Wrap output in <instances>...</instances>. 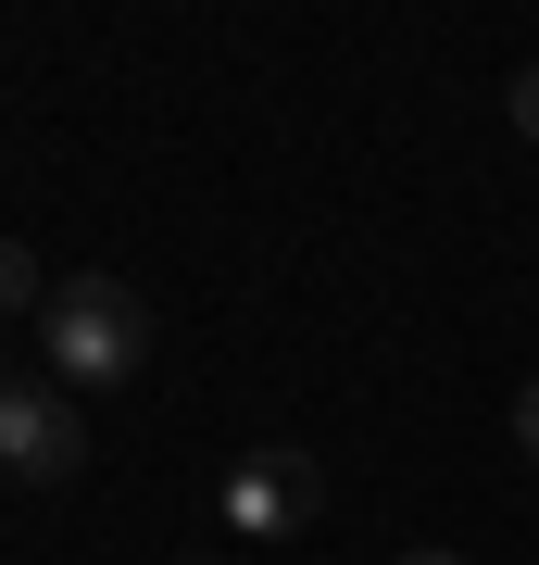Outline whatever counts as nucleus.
<instances>
[{
  "mask_svg": "<svg viewBox=\"0 0 539 565\" xmlns=\"http://www.w3.org/2000/svg\"><path fill=\"white\" fill-rule=\"evenodd\" d=\"M51 289H63V277H39V252L0 239V315H51Z\"/></svg>",
  "mask_w": 539,
  "mask_h": 565,
  "instance_id": "20e7f679",
  "label": "nucleus"
},
{
  "mask_svg": "<svg viewBox=\"0 0 539 565\" xmlns=\"http://www.w3.org/2000/svg\"><path fill=\"white\" fill-rule=\"evenodd\" d=\"M515 139H539V63L515 76Z\"/></svg>",
  "mask_w": 539,
  "mask_h": 565,
  "instance_id": "39448f33",
  "label": "nucleus"
},
{
  "mask_svg": "<svg viewBox=\"0 0 539 565\" xmlns=\"http://www.w3.org/2000/svg\"><path fill=\"white\" fill-rule=\"evenodd\" d=\"M39 352H51V390H126L151 364V302L126 277H63L39 315Z\"/></svg>",
  "mask_w": 539,
  "mask_h": 565,
  "instance_id": "f257e3e1",
  "label": "nucleus"
},
{
  "mask_svg": "<svg viewBox=\"0 0 539 565\" xmlns=\"http://www.w3.org/2000/svg\"><path fill=\"white\" fill-rule=\"evenodd\" d=\"M188 565H214V553H188Z\"/></svg>",
  "mask_w": 539,
  "mask_h": 565,
  "instance_id": "6e6552de",
  "label": "nucleus"
},
{
  "mask_svg": "<svg viewBox=\"0 0 539 565\" xmlns=\"http://www.w3.org/2000/svg\"><path fill=\"white\" fill-rule=\"evenodd\" d=\"M314 515H326V465H314V452L263 440V452L226 465V527H239V541H301Z\"/></svg>",
  "mask_w": 539,
  "mask_h": 565,
  "instance_id": "f03ea898",
  "label": "nucleus"
},
{
  "mask_svg": "<svg viewBox=\"0 0 539 565\" xmlns=\"http://www.w3.org/2000/svg\"><path fill=\"white\" fill-rule=\"evenodd\" d=\"M401 565H464V553H401Z\"/></svg>",
  "mask_w": 539,
  "mask_h": 565,
  "instance_id": "0eeeda50",
  "label": "nucleus"
},
{
  "mask_svg": "<svg viewBox=\"0 0 539 565\" xmlns=\"http://www.w3.org/2000/svg\"><path fill=\"white\" fill-rule=\"evenodd\" d=\"M76 465H88L76 403L39 377H0V478H76Z\"/></svg>",
  "mask_w": 539,
  "mask_h": 565,
  "instance_id": "7ed1b4c3",
  "label": "nucleus"
},
{
  "mask_svg": "<svg viewBox=\"0 0 539 565\" xmlns=\"http://www.w3.org/2000/svg\"><path fill=\"white\" fill-rule=\"evenodd\" d=\"M515 452L539 465V377H527V403H515Z\"/></svg>",
  "mask_w": 539,
  "mask_h": 565,
  "instance_id": "423d86ee",
  "label": "nucleus"
}]
</instances>
